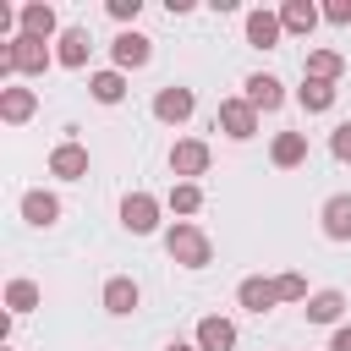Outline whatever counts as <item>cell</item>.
I'll return each mask as SVG.
<instances>
[{
	"mask_svg": "<svg viewBox=\"0 0 351 351\" xmlns=\"http://www.w3.org/2000/svg\"><path fill=\"white\" fill-rule=\"evenodd\" d=\"M165 252H170V263H181V269H208V263H214V241H208L192 219H176V225L165 230Z\"/></svg>",
	"mask_w": 351,
	"mask_h": 351,
	"instance_id": "1",
	"label": "cell"
},
{
	"mask_svg": "<svg viewBox=\"0 0 351 351\" xmlns=\"http://www.w3.org/2000/svg\"><path fill=\"white\" fill-rule=\"evenodd\" d=\"M55 55H49V44L44 38H27V33H16V38H5L0 44V77H38L44 66H49Z\"/></svg>",
	"mask_w": 351,
	"mask_h": 351,
	"instance_id": "2",
	"label": "cell"
},
{
	"mask_svg": "<svg viewBox=\"0 0 351 351\" xmlns=\"http://www.w3.org/2000/svg\"><path fill=\"white\" fill-rule=\"evenodd\" d=\"M121 225L132 236H154L159 230V197L154 192H126L121 197Z\"/></svg>",
	"mask_w": 351,
	"mask_h": 351,
	"instance_id": "3",
	"label": "cell"
},
{
	"mask_svg": "<svg viewBox=\"0 0 351 351\" xmlns=\"http://www.w3.org/2000/svg\"><path fill=\"white\" fill-rule=\"evenodd\" d=\"M192 110H197V99H192V88H181V82H170V88L154 93V121H165V126L192 121Z\"/></svg>",
	"mask_w": 351,
	"mask_h": 351,
	"instance_id": "4",
	"label": "cell"
},
{
	"mask_svg": "<svg viewBox=\"0 0 351 351\" xmlns=\"http://www.w3.org/2000/svg\"><path fill=\"white\" fill-rule=\"evenodd\" d=\"M214 126H219L225 137H236V143H247V137L258 132V110H252L247 99H219V115H214Z\"/></svg>",
	"mask_w": 351,
	"mask_h": 351,
	"instance_id": "5",
	"label": "cell"
},
{
	"mask_svg": "<svg viewBox=\"0 0 351 351\" xmlns=\"http://www.w3.org/2000/svg\"><path fill=\"white\" fill-rule=\"evenodd\" d=\"M110 55H115V71H137V66L154 60V38H143L137 27H126V33H115Z\"/></svg>",
	"mask_w": 351,
	"mask_h": 351,
	"instance_id": "6",
	"label": "cell"
},
{
	"mask_svg": "<svg viewBox=\"0 0 351 351\" xmlns=\"http://www.w3.org/2000/svg\"><path fill=\"white\" fill-rule=\"evenodd\" d=\"M208 143H197V137H181L176 148H170V176H181V181H192V176H203L208 170Z\"/></svg>",
	"mask_w": 351,
	"mask_h": 351,
	"instance_id": "7",
	"label": "cell"
},
{
	"mask_svg": "<svg viewBox=\"0 0 351 351\" xmlns=\"http://www.w3.org/2000/svg\"><path fill=\"white\" fill-rule=\"evenodd\" d=\"M49 176H60V181H82V176H88V148L71 143V137L55 143V148H49Z\"/></svg>",
	"mask_w": 351,
	"mask_h": 351,
	"instance_id": "8",
	"label": "cell"
},
{
	"mask_svg": "<svg viewBox=\"0 0 351 351\" xmlns=\"http://www.w3.org/2000/svg\"><path fill=\"white\" fill-rule=\"evenodd\" d=\"M137 302H143V285H137L132 274H110V280H104V313L126 318V313H137Z\"/></svg>",
	"mask_w": 351,
	"mask_h": 351,
	"instance_id": "9",
	"label": "cell"
},
{
	"mask_svg": "<svg viewBox=\"0 0 351 351\" xmlns=\"http://www.w3.org/2000/svg\"><path fill=\"white\" fill-rule=\"evenodd\" d=\"M241 99H247L258 115H263V110H280V104H285V82H280V77H269V71H252Z\"/></svg>",
	"mask_w": 351,
	"mask_h": 351,
	"instance_id": "10",
	"label": "cell"
},
{
	"mask_svg": "<svg viewBox=\"0 0 351 351\" xmlns=\"http://www.w3.org/2000/svg\"><path fill=\"white\" fill-rule=\"evenodd\" d=\"M236 302H241L247 313H269V307L280 302V285H274V280H263V274H247V280L236 285Z\"/></svg>",
	"mask_w": 351,
	"mask_h": 351,
	"instance_id": "11",
	"label": "cell"
},
{
	"mask_svg": "<svg viewBox=\"0 0 351 351\" xmlns=\"http://www.w3.org/2000/svg\"><path fill=\"white\" fill-rule=\"evenodd\" d=\"M197 351H236V324L219 313L197 318Z\"/></svg>",
	"mask_w": 351,
	"mask_h": 351,
	"instance_id": "12",
	"label": "cell"
},
{
	"mask_svg": "<svg viewBox=\"0 0 351 351\" xmlns=\"http://www.w3.org/2000/svg\"><path fill=\"white\" fill-rule=\"evenodd\" d=\"M55 27H60V16H55L49 0H27V5H22V33H27V38H44V44H49Z\"/></svg>",
	"mask_w": 351,
	"mask_h": 351,
	"instance_id": "13",
	"label": "cell"
},
{
	"mask_svg": "<svg viewBox=\"0 0 351 351\" xmlns=\"http://www.w3.org/2000/svg\"><path fill=\"white\" fill-rule=\"evenodd\" d=\"M88 49H93L88 27H60V49H55V60H60L66 71H82V66H88Z\"/></svg>",
	"mask_w": 351,
	"mask_h": 351,
	"instance_id": "14",
	"label": "cell"
},
{
	"mask_svg": "<svg viewBox=\"0 0 351 351\" xmlns=\"http://www.w3.org/2000/svg\"><path fill=\"white\" fill-rule=\"evenodd\" d=\"M33 110H38V93H33V88H0V121H5V126L33 121Z\"/></svg>",
	"mask_w": 351,
	"mask_h": 351,
	"instance_id": "15",
	"label": "cell"
},
{
	"mask_svg": "<svg viewBox=\"0 0 351 351\" xmlns=\"http://www.w3.org/2000/svg\"><path fill=\"white\" fill-rule=\"evenodd\" d=\"M22 219L38 225V230H49V225L60 219V197H55V192H38V186L22 192Z\"/></svg>",
	"mask_w": 351,
	"mask_h": 351,
	"instance_id": "16",
	"label": "cell"
},
{
	"mask_svg": "<svg viewBox=\"0 0 351 351\" xmlns=\"http://www.w3.org/2000/svg\"><path fill=\"white\" fill-rule=\"evenodd\" d=\"M318 219H324V236L329 241H351V192H335Z\"/></svg>",
	"mask_w": 351,
	"mask_h": 351,
	"instance_id": "17",
	"label": "cell"
},
{
	"mask_svg": "<svg viewBox=\"0 0 351 351\" xmlns=\"http://www.w3.org/2000/svg\"><path fill=\"white\" fill-rule=\"evenodd\" d=\"M280 11H247V44L252 49H274L280 44Z\"/></svg>",
	"mask_w": 351,
	"mask_h": 351,
	"instance_id": "18",
	"label": "cell"
},
{
	"mask_svg": "<svg viewBox=\"0 0 351 351\" xmlns=\"http://www.w3.org/2000/svg\"><path fill=\"white\" fill-rule=\"evenodd\" d=\"M318 16H324V11H318L313 0H285V5H280V27H285V33H302V38L318 27Z\"/></svg>",
	"mask_w": 351,
	"mask_h": 351,
	"instance_id": "19",
	"label": "cell"
},
{
	"mask_svg": "<svg viewBox=\"0 0 351 351\" xmlns=\"http://www.w3.org/2000/svg\"><path fill=\"white\" fill-rule=\"evenodd\" d=\"M269 159H274L280 170H296V165L307 159V132H280V137L269 143Z\"/></svg>",
	"mask_w": 351,
	"mask_h": 351,
	"instance_id": "20",
	"label": "cell"
},
{
	"mask_svg": "<svg viewBox=\"0 0 351 351\" xmlns=\"http://www.w3.org/2000/svg\"><path fill=\"white\" fill-rule=\"evenodd\" d=\"M88 93H93L99 104H121V99H126V71H115V66H110V71H93V77H88Z\"/></svg>",
	"mask_w": 351,
	"mask_h": 351,
	"instance_id": "21",
	"label": "cell"
},
{
	"mask_svg": "<svg viewBox=\"0 0 351 351\" xmlns=\"http://www.w3.org/2000/svg\"><path fill=\"white\" fill-rule=\"evenodd\" d=\"M346 313V291H318L307 296V324H340Z\"/></svg>",
	"mask_w": 351,
	"mask_h": 351,
	"instance_id": "22",
	"label": "cell"
},
{
	"mask_svg": "<svg viewBox=\"0 0 351 351\" xmlns=\"http://www.w3.org/2000/svg\"><path fill=\"white\" fill-rule=\"evenodd\" d=\"M340 71H346V55H340V49H307V77L340 82Z\"/></svg>",
	"mask_w": 351,
	"mask_h": 351,
	"instance_id": "23",
	"label": "cell"
},
{
	"mask_svg": "<svg viewBox=\"0 0 351 351\" xmlns=\"http://www.w3.org/2000/svg\"><path fill=\"white\" fill-rule=\"evenodd\" d=\"M296 104H302L307 115H318V110H329V104H335V82H318V77H302V88H296Z\"/></svg>",
	"mask_w": 351,
	"mask_h": 351,
	"instance_id": "24",
	"label": "cell"
},
{
	"mask_svg": "<svg viewBox=\"0 0 351 351\" xmlns=\"http://www.w3.org/2000/svg\"><path fill=\"white\" fill-rule=\"evenodd\" d=\"M165 203H170V214H197V208H203V186H197V181H176Z\"/></svg>",
	"mask_w": 351,
	"mask_h": 351,
	"instance_id": "25",
	"label": "cell"
},
{
	"mask_svg": "<svg viewBox=\"0 0 351 351\" xmlns=\"http://www.w3.org/2000/svg\"><path fill=\"white\" fill-rule=\"evenodd\" d=\"M5 307H11V313H33V307H38V285H33V280H11V285H5Z\"/></svg>",
	"mask_w": 351,
	"mask_h": 351,
	"instance_id": "26",
	"label": "cell"
},
{
	"mask_svg": "<svg viewBox=\"0 0 351 351\" xmlns=\"http://www.w3.org/2000/svg\"><path fill=\"white\" fill-rule=\"evenodd\" d=\"M274 285H280V302H307V280H302L296 269H291V274H280Z\"/></svg>",
	"mask_w": 351,
	"mask_h": 351,
	"instance_id": "27",
	"label": "cell"
},
{
	"mask_svg": "<svg viewBox=\"0 0 351 351\" xmlns=\"http://www.w3.org/2000/svg\"><path fill=\"white\" fill-rule=\"evenodd\" d=\"M329 154H335L340 165H351V121H340V126L329 132Z\"/></svg>",
	"mask_w": 351,
	"mask_h": 351,
	"instance_id": "28",
	"label": "cell"
},
{
	"mask_svg": "<svg viewBox=\"0 0 351 351\" xmlns=\"http://www.w3.org/2000/svg\"><path fill=\"white\" fill-rule=\"evenodd\" d=\"M137 11H143V0H110V16L115 22H137Z\"/></svg>",
	"mask_w": 351,
	"mask_h": 351,
	"instance_id": "29",
	"label": "cell"
},
{
	"mask_svg": "<svg viewBox=\"0 0 351 351\" xmlns=\"http://www.w3.org/2000/svg\"><path fill=\"white\" fill-rule=\"evenodd\" d=\"M324 22L346 27V22H351V0H329V5H324Z\"/></svg>",
	"mask_w": 351,
	"mask_h": 351,
	"instance_id": "30",
	"label": "cell"
},
{
	"mask_svg": "<svg viewBox=\"0 0 351 351\" xmlns=\"http://www.w3.org/2000/svg\"><path fill=\"white\" fill-rule=\"evenodd\" d=\"M329 351H351V324H340V329L329 335Z\"/></svg>",
	"mask_w": 351,
	"mask_h": 351,
	"instance_id": "31",
	"label": "cell"
},
{
	"mask_svg": "<svg viewBox=\"0 0 351 351\" xmlns=\"http://www.w3.org/2000/svg\"><path fill=\"white\" fill-rule=\"evenodd\" d=\"M165 351H197V346H181V340H170V346H165Z\"/></svg>",
	"mask_w": 351,
	"mask_h": 351,
	"instance_id": "32",
	"label": "cell"
},
{
	"mask_svg": "<svg viewBox=\"0 0 351 351\" xmlns=\"http://www.w3.org/2000/svg\"><path fill=\"white\" fill-rule=\"evenodd\" d=\"M0 351H11V346H0Z\"/></svg>",
	"mask_w": 351,
	"mask_h": 351,
	"instance_id": "33",
	"label": "cell"
}]
</instances>
